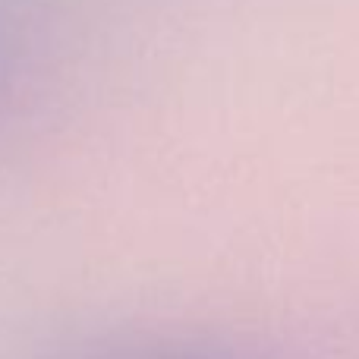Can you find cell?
I'll list each match as a JSON object with an SVG mask.
<instances>
[{
    "label": "cell",
    "instance_id": "6da1fadb",
    "mask_svg": "<svg viewBox=\"0 0 359 359\" xmlns=\"http://www.w3.org/2000/svg\"><path fill=\"white\" fill-rule=\"evenodd\" d=\"M35 22L19 0H0V133L19 111L35 73Z\"/></svg>",
    "mask_w": 359,
    "mask_h": 359
},
{
    "label": "cell",
    "instance_id": "7a4b0ae2",
    "mask_svg": "<svg viewBox=\"0 0 359 359\" xmlns=\"http://www.w3.org/2000/svg\"><path fill=\"white\" fill-rule=\"evenodd\" d=\"M92 359H221L217 353L196 347H126L114 350V353H101Z\"/></svg>",
    "mask_w": 359,
    "mask_h": 359
}]
</instances>
